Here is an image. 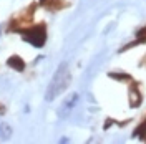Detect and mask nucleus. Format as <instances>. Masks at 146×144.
<instances>
[{
    "instance_id": "f257e3e1",
    "label": "nucleus",
    "mask_w": 146,
    "mask_h": 144,
    "mask_svg": "<svg viewBox=\"0 0 146 144\" xmlns=\"http://www.w3.org/2000/svg\"><path fill=\"white\" fill-rule=\"evenodd\" d=\"M70 81H72V75H70V70H68V65L62 63L56 68L53 78H52L48 88H46V94H45L46 101H53L56 96H60L68 88Z\"/></svg>"
},
{
    "instance_id": "f03ea898",
    "label": "nucleus",
    "mask_w": 146,
    "mask_h": 144,
    "mask_svg": "<svg viewBox=\"0 0 146 144\" xmlns=\"http://www.w3.org/2000/svg\"><path fill=\"white\" fill-rule=\"evenodd\" d=\"M20 35H22V38L25 42L32 43L36 48H42V46L45 45V40H46V27H45V23H38L35 27L22 28Z\"/></svg>"
},
{
    "instance_id": "7ed1b4c3",
    "label": "nucleus",
    "mask_w": 146,
    "mask_h": 144,
    "mask_svg": "<svg viewBox=\"0 0 146 144\" xmlns=\"http://www.w3.org/2000/svg\"><path fill=\"white\" fill-rule=\"evenodd\" d=\"M35 9H36V5H30L17 18H13L12 23H10V28H9L10 32H20L22 28H27L32 23V20H33V12H35Z\"/></svg>"
},
{
    "instance_id": "20e7f679",
    "label": "nucleus",
    "mask_w": 146,
    "mask_h": 144,
    "mask_svg": "<svg viewBox=\"0 0 146 144\" xmlns=\"http://www.w3.org/2000/svg\"><path fill=\"white\" fill-rule=\"evenodd\" d=\"M128 99H129V106L131 108H138L143 101V96L138 90V83L131 81V86H129V94H128Z\"/></svg>"
},
{
    "instance_id": "39448f33",
    "label": "nucleus",
    "mask_w": 146,
    "mask_h": 144,
    "mask_svg": "<svg viewBox=\"0 0 146 144\" xmlns=\"http://www.w3.org/2000/svg\"><path fill=\"white\" fill-rule=\"evenodd\" d=\"M76 101H78V94H76V93L70 94V96H68V98H66V99L63 101V104H62V109H60V113H58V114H60L62 118H65L66 114H68V113H70V111H72L73 108H75Z\"/></svg>"
},
{
    "instance_id": "423d86ee",
    "label": "nucleus",
    "mask_w": 146,
    "mask_h": 144,
    "mask_svg": "<svg viewBox=\"0 0 146 144\" xmlns=\"http://www.w3.org/2000/svg\"><path fill=\"white\" fill-rule=\"evenodd\" d=\"M7 65H9L10 68H13L15 71H23L25 70V61L18 55H12L9 60H7Z\"/></svg>"
},
{
    "instance_id": "0eeeda50",
    "label": "nucleus",
    "mask_w": 146,
    "mask_h": 144,
    "mask_svg": "<svg viewBox=\"0 0 146 144\" xmlns=\"http://www.w3.org/2000/svg\"><path fill=\"white\" fill-rule=\"evenodd\" d=\"M43 5L50 10H60V9H65L68 3H66L65 0H45Z\"/></svg>"
},
{
    "instance_id": "6e6552de",
    "label": "nucleus",
    "mask_w": 146,
    "mask_h": 144,
    "mask_svg": "<svg viewBox=\"0 0 146 144\" xmlns=\"http://www.w3.org/2000/svg\"><path fill=\"white\" fill-rule=\"evenodd\" d=\"M145 133H146V119L136 127V129H135V136H136V137H141Z\"/></svg>"
},
{
    "instance_id": "1a4fd4ad",
    "label": "nucleus",
    "mask_w": 146,
    "mask_h": 144,
    "mask_svg": "<svg viewBox=\"0 0 146 144\" xmlns=\"http://www.w3.org/2000/svg\"><path fill=\"white\" fill-rule=\"evenodd\" d=\"M0 134H2V137H10L12 129H10L9 124H2V126H0Z\"/></svg>"
},
{
    "instance_id": "9d476101",
    "label": "nucleus",
    "mask_w": 146,
    "mask_h": 144,
    "mask_svg": "<svg viewBox=\"0 0 146 144\" xmlns=\"http://www.w3.org/2000/svg\"><path fill=\"white\" fill-rule=\"evenodd\" d=\"M110 76H111V78H115V80H125V81L131 80V76H129V75H121V73H110Z\"/></svg>"
},
{
    "instance_id": "9b49d317",
    "label": "nucleus",
    "mask_w": 146,
    "mask_h": 144,
    "mask_svg": "<svg viewBox=\"0 0 146 144\" xmlns=\"http://www.w3.org/2000/svg\"><path fill=\"white\" fill-rule=\"evenodd\" d=\"M138 38H139L141 43H146V28H141V30L138 32Z\"/></svg>"
},
{
    "instance_id": "f8f14e48",
    "label": "nucleus",
    "mask_w": 146,
    "mask_h": 144,
    "mask_svg": "<svg viewBox=\"0 0 146 144\" xmlns=\"http://www.w3.org/2000/svg\"><path fill=\"white\" fill-rule=\"evenodd\" d=\"M0 114H5V106L3 104H0Z\"/></svg>"
},
{
    "instance_id": "ddd939ff",
    "label": "nucleus",
    "mask_w": 146,
    "mask_h": 144,
    "mask_svg": "<svg viewBox=\"0 0 146 144\" xmlns=\"http://www.w3.org/2000/svg\"><path fill=\"white\" fill-rule=\"evenodd\" d=\"M141 65H145V66H146V56L143 58V60H141Z\"/></svg>"
},
{
    "instance_id": "4468645a",
    "label": "nucleus",
    "mask_w": 146,
    "mask_h": 144,
    "mask_svg": "<svg viewBox=\"0 0 146 144\" xmlns=\"http://www.w3.org/2000/svg\"><path fill=\"white\" fill-rule=\"evenodd\" d=\"M141 137H143V139H145V141H146V133H145V134H143V136H141Z\"/></svg>"
},
{
    "instance_id": "2eb2a0df",
    "label": "nucleus",
    "mask_w": 146,
    "mask_h": 144,
    "mask_svg": "<svg viewBox=\"0 0 146 144\" xmlns=\"http://www.w3.org/2000/svg\"><path fill=\"white\" fill-rule=\"evenodd\" d=\"M40 2H45V0H40Z\"/></svg>"
}]
</instances>
